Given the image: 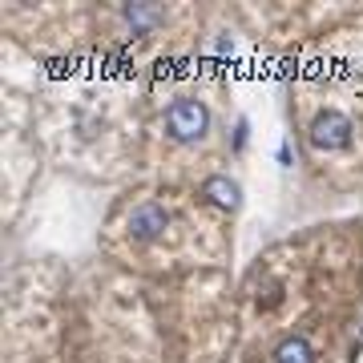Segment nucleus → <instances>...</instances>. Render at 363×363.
Segmentation results:
<instances>
[{
    "label": "nucleus",
    "mask_w": 363,
    "mask_h": 363,
    "mask_svg": "<svg viewBox=\"0 0 363 363\" xmlns=\"http://www.w3.org/2000/svg\"><path fill=\"white\" fill-rule=\"evenodd\" d=\"M202 198H210V202L222 206V210H238L242 206V190H238V182L226 178V174H214V178L202 182Z\"/></svg>",
    "instance_id": "nucleus-4"
},
{
    "label": "nucleus",
    "mask_w": 363,
    "mask_h": 363,
    "mask_svg": "<svg viewBox=\"0 0 363 363\" xmlns=\"http://www.w3.org/2000/svg\"><path fill=\"white\" fill-rule=\"evenodd\" d=\"M206 125H210L206 105L194 101V97H182V101H174L166 109V133L174 142H194V138L206 133Z\"/></svg>",
    "instance_id": "nucleus-1"
},
{
    "label": "nucleus",
    "mask_w": 363,
    "mask_h": 363,
    "mask_svg": "<svg viewBox=\"0 0 363 363\" xmlns=\"http://www.w3.org/2000/svg\"><path fill=\"white\" fill-rule=\"evenodd\" d=\"M125 21L133 25V33H145L150 25L162 21V9L157 4H125Z\"/></svg>",
    "instance_id": "nucleus-6"
},
{
    "label": "nucleus",
    "mask_w": 363,
    "mask_h": 363,
    "mask_svg": "<svg viewBox=\"0 0 363 363\" xmlns=\"http://www.w3.org/2000/svg\"><path fill=\"white\" fill-rule=\"evenodd\" d=\"M274 363H315L307 335H286L283 343L274 347Z\"/></svg>",
    "instance_id": "nucleus-5"
},
{
    "label": "nucleus",
    "mask_w": 363,
    "mask_h": 363,
    "mask_svg": "<svg viewBox=\"0 0 363 363\" xmlns=\"http://www.w3.org/2000/svg\"><path fill=\"white\" fill-rule=\"evenodd\" d=\"M311 145L315 150H343V145H351V121L339 109L319 113L311 125Z\"/></svg>",
    "instance_id": "nucleus-2"
},
{
    "label": "nucleus",
    "mask_w": 363,
    "mask_h": 363,
    "mask_svg": "<svg viewBox=\"0 0 363 363\" xmlns=\"http://www.w3.org/2000/svg\"><path fill=\"white\" fill-rule=\"evenodd\" d=\"M166 226H169V214H166V206H157V202H142V206L130 214V234L142 238V242L157 238Z\"/></svg>",
    "instance_id": "nucleus-3"
},
{
    "label": "nucleus",
    "mask_w": 363,
    "mask_h": 363,
    "mask_svg": "<svg viewBox=\"0 0 363 363\" xmlns=\"http://www.w3.org/2000/svg\"><path fill=\"white\" fill-rule=\"evenodd\" d=\"M247 145V121H238V138H234V150H242Z\"/></svg>",
    "instance_id": "nucleus-7"
}]
</instances>
